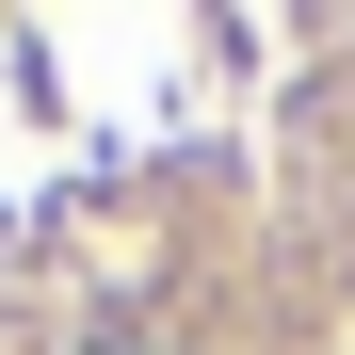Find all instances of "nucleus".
<instances>
[{"instance_id": "obj_1", "label": "nucleus", "mask_w": 355, "mask_h": 355, "mask_svg": "<svg viewBox=\"0 0 355 355\" xmlns=\"http://www.w3.org/2000/svg\"><path fill=\"white\" fill-rule=\"evenodd\" d=\"M97 355H162V339H97Z\"/></svg>"}]
</instances>
